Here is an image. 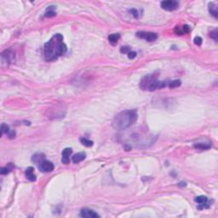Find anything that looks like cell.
<instances>
[{
  "label": "cell",
  "mask_w": 218,
  "mask_h": 218,
  "mask_svg": "<svg viewBox=\"0 0 218 218\" xmlns=\"http://www.w3.org/2000/svg\"><path fill=\"white\" fill-rule=\"evenodd\" d=\"M175 33L178 35H182L190 33V27L187 25H184L182 27H176L175 28Z\"/></svg>",
  "instance_id": "30bf717a"
},
{
  "label": "cell",
  "mask_w": 218,
  "mask_h": 218,
  "mask_svg": "<svg viewBox=\"0 0 218 218\" xmlns=\"http://www.w3.org/2000/svg\"><path fill=\"white\" fill-rule=\"evenodd\" d=\"M8 136H9V138H10V139H13L15 136H16V132L14 131V130H12V131H10L9 133H8Z\"/></svg>",
  "instance_id": "83f0119b"
},
{
  "label": "cell",
  "mask_w": 218,
  "mask_h": 218,
  "mask_svg": "<svg viewBox=\"0 0 218 218\" xmlns=\"http://www.w3.org/2000/svg\"><path fill=\"white\" fill-rule=\"evenodd\" d=\"M26 176L31 182L36 181V176L34 175V169L33 167H28L26 170Z\"/></svg>",
  "instance_id": "8fae6325"
},
{
  "label": "cell",
  "mask_w": 218,
  "mask_h": 218,
  "mask_svg": "<svg viewBox=\"0 0 218 218\" xmlns=\"http://www.w3.org/2000/svg\"><path fill=\"white\" fill-rule=\"evenodd\" d=\"M38 166V169L40 170V171L44 172V173H48V172H51L53 171L54 170V166L52 162L50 161H48V160H45L44 159L42 162L37 164Z\"/></svg>",
  "instance_id": "8992f818"
},
{
  "label": "cell",
  "mask_w": 218,
  "mask_h": 218,
  "mask_svg": "<svg viewBox=\"0 0 218 218\" xmlns=\"http://www.w3.org/2000/svg\"><path fill=\"white\" fill-rule=\"evenodd\" d=\"M194 200H195V202H197L198 204H200V205H201V207H200V208L204 207V204H206L207 202H208L207 197H205V196H199V197H196Z\"/></svg>",
  "instance_id": "2e32d148"
},
{
  "label": "cell",
  "mask_w": 218,
  "mask_h": 218,
  "mask_svg": "<svg viewBox=\"0 0 218 218\" xmlns=\"http://www.w3.org/2000/svg\"><path fill=\"white\" fill-rule=\"evenodd\" d=\"M181 84H182V82H181V80H173V81H171L170 84H169V87L170 88H176V87H179L180 85H181Z\"/></svg>",
  "instance_id": "ffe728a7"
},
{
  "label": "cell",
  "mask_w": 218,
  "mask_h": 218,
  "mask_svg": "<svg viewBox=\"0 0 218 218\" xmlns=\"http://www.w3.org/2000/svg\"><path fill=\"white\" fill-rule=\"evenodd\" d=\"M119 38H120V35L119 33H112V34L109 35L108 41L112 45H115V44H117Z\"/></svg>",
  "instance_id": "4fadbf2b"
},
{
  "label": "cell",
  "mask_w": 218,
  "mask_h": 218,
  "mask_svg": "<svg viewBox=\"0 0 218 218\" xmlns=\"http://www.w3.org/2000/svg\"><path fill=\"white\" fill-rule=\"evenodd\" d=\"M130 13L133 15V16L135 17V18H138L139 17V13H138V10H136V9H132V10H130Z\"/></svg>",
  "instance_id": "484cf974"
},
{
  "label": "cell",
  "mask_w": 218,
  "mask_h": 218,
  "mask_svg": "<svg viewBox=\"0 0 218 218\" xmlns=\"http://www.w3.org/2000/svg\"><path fill=\"white\" fill-rule=\"evenodd\" d=\"M80 142H81V143H82L83 145L85 146H92L93 144H94V142H93L92 141L87 139V138H84V137L80 138Z\"/></svg>",
  "instance_id": "d6986e66"
},
{
  "label": "cell",
  "mask_w": 218,
  "mask_h": 218,
  "mask_svg": "<svg viewBox=\"0 0 218 218\" xmlns=\"http://www.w3.org/2000/svg\"><path fill=\"white\" fill-rule=\"evenodd\" d=\"M86 158V154L84 153H78L73 156V162L74 164H78L79 162L84 160Z\"/></svg>",
  "instance_id": "7c38bea8"
},
{
  "label": "cell",
  "mask_w": 218,
  "mask_h": 218,
  "mask_svg": "<svg viewBox=\"0 0 218 218\" xmlns=\"http://www.w3.org/2000/svg\"><path fill=\"white\" fill-rule=\"evenodd\" d=\"M209 11H210L211 15H212L215 18H217V7L214 5V3H210V4H209Z\"/></svg>",
  "instance_id": "e0dca14e"
},
{
  "label": "cell",
  "mask_w": 218,
  "mask_h": 218,
  "mask_svg": "<svg viewBox=\"0 0 218 218\" xmlns=\"http://www.w3.org/2000/svg\"><path fill=\"white\" fill-rule=\"evenodd\" d=\"M194 147L199 149V150H207V149H210L211 146V143H205V142H199V143H195L194 144Z\"/></svg>",
  "instance_id": "5bb4252c"
},
{
  "label": "cell",
  "mask_w": 218,
  "mask_h": 218,
  "mask_svg": "<svg viewBox=\"0 0 218 218\" xmlns=\"http://www.w3.org/2000/svg\"><path fill=\"white\" fill-rule=\"evenodd\" d=\"M161 7L162 9L167 10V11H173L176 10L179 6V3L177 1L174 0H167V1H163L161 2Z\"/></svg>",
  "instance_id": "277c9868"
},
{
  "label": "cell",
  "mask_w": 218,
  "mask_h": 218,
  "mask_svg": "<svg viewBox=\"0 0 218 218\" xmlns=\"http://www.w3.org/2000/svg\"><path fill=\"white\" fill-rule=\"evenodd\" d=\"M44 159H45V156H44V153H36V154H34L33 156V159H32V160L34 163H36L37 164H38L40 162H42Z\"/></svg>",
  "instance_id": "9a60e30c"
},
{
  "label": "cell",
  "mask_w": 218,
  "mask_h": 218,
  "mask_svg": "<svg viewBox=\"0 0 218 218\" xmlns=\"http://www.w3.org/2000/svg\"><path fill=\"white\" fill-rule=\"evenodd\" d=\"M129 51H131V50H130V48L129 46H124V47H122L120 49V52L123 53V54H128Z\"/></svg>",
  "instance_id": "cb8c5ba5"
},
{
  "label": "cell",
  "mask_w": 218,
  "mask_h": 218,
  "mask_svg": "<svg viewBox=\"0 0 218 218\" xmlns=\"http://www.w3.org/2000/svg\"><path fill=\"white\" fill-rule=\"evenodd\" d=\"M136 52H135V51H129V53H128V57L129 58V59H134L135 57H136Z\"/></svg>",
  "instance_id": "4316f807"
},
{
  "label": "cell",
  "mask_w": 218,
  "mask_h": 218,
  "mask_svg": "<svg viewBox=\"0 0 218 218\" xmlns=\"http://www.w3.org/2000/svg\"><path fill=\"white\" fill-rule=\"evenodd\" d=\"M137 119L136 110H125L118 113L112 121V125L115 129L123 130L130 127Z\"/></svg>",
  "instance_id": "7a4b0ae2"
},
{
  "label": "cell",
  "mask_w": 218,
  "mask_h": 218,
  "mask_svg": "<svg viewBox=\"0 0 218 218\" xmlns=\"http://www.w3.org/2000/svg\"><path fill=\"white\" fill-rule=\"evenodd\" d=\"M210 36L211 37V38H213L215 41H217V29L213 30V31L211 33Z\"/></svg>",
  "instance_id": "603a6c76"
},
{
  "label": "cell",
  "mask_w": 218,
  "mask_h": 218,
  "mask_svg": "<svg viewBox=\"0 0 218 218\" xmlns=\"http://www.w3.org/2000/svg\"><path fill=\"white\" fill-rule=\"evenodd\" d=\"M80 217L84 218L100 217V216L96 212H95L94 211H92L91 209H88V208H84L80 211Z\"/></svg>",
  "instance_id": "ba28073f"
},
{
  "label": "cell",
  "mask_w": 218,
  "mask_h": 218,
  "mask_svg": "<svg viewBox=\"0 0 218 218\" xmlns=\"http://www.w3.org/2000/svg\"><path fill=\"white\" fill-rule=\"evenodd\" d=\"M67 51V45L63 42V37L57 33L44 44V57L48 61H52L63 55Z\"/></svg>",
  "instance_id": "6da1fadb"
},
{
  "label": "cell",
  "mask_w": 218,
  "mask_h": 218,
  "mask_svg": "<svg viewBox=\"0 0 218 218\" xmlns=\"http://www.w3.org/2000/svg\"><path fill=\"white\" fill-rule=\"evenodd\" d=\"M193 41H194V44H195L196 45H199V46H200V45L202 44V41H203V40H202V38H201L200 37H195Z\"/></svg>",
  "instance_id": "d4e9b609"
},
{
  "label": "cell",
  "mask_w": 218,
  "mask_h": 218,
  "mask_svg": "<svg viewBox=\"0 0 218 218\" xmlns=\"http://www.w3.org/2000/svg\"><path fill=\"white\" fill-rule=\"evenodd\" d=\"M72 148H65L63 151H62V159H61V161L64 164H68L69 162H70V156L72 154Z\"/></svg>",
  "instance_id": "9c48e42d"
},
{
  "label": "cell",
  "mask_w": 218,
  "mask_h": 218,
  "mask_svg": "<svg viewBox=\"0 0 218 218\" xmlns=\"http://www.w3.org/2000/svg\"><path fill=\"white\" fill-rule=\"evenodd\" d=\"M13 170V165L11 164V163L9 164V166L7 167H3V168H2L1 169V174L2 175H7V174H9L11 170Z\"/></svg>",
  "instance_id": "ac0fdd59"
},
{
  "label": "cell",
  "mask_w": 218,
  "mask_h": 218,
  "mask_svg": "<svg viewBox=\"0 0 218 218\" xmlns=\"http://www.w3.org/2000/svg\"><path fill=\"white\" fill-rule=\"evenodd\" d=\"M56 15V13L54 12V11H53V10H47V12L45 13V16L46 17H53V16H54Z\"/></svg>",
  "instance_id": "7402d4cb"
},
{
  "label": "cell",
  "mask_w": 218,
  "mask_h": 218,
  "mask_svg": "<svg viewBox=\"0 0 218 218\" xmlns=\"http://www.w3.org/2000/svg\"><path fill=\"white\" fill-rule=\"evenodd\" d=\"M158 78V75H155V74H149V75H146L145 76L142 81H141V84H140V87L142 88V90H147L150 84L154 80Z\"/></svg>",
  "instance_id": "5b68a950"
},
{
  "label": "cell",
  "mask_w": 218,
  "mask_h": 218,
  "mask_svg": "<svg viewBox=\"0 0 218 218\" xmlns=\"http://www.w3.org/2000/svg\"><path fill=\"white\" fill-rule=\"evenodd\" d=\"M10 131V130L9 125H7L6 124H2L1 125V133H2V135L3 134H8Z\"/></svg>",
  "instance_id": "44dd1931"
},
{
  "label": "cell",
  "mask_w": 218,
  "mask_h": 218,
  "mask_svg": "<svg viewBox=\"0 0 218 218\" xmlns=\"http://www.w3.org/2000/svg\"><path fill=\"white\" fill-rule=\"evenodd\" d=\"M179 185H180V186H184V187H185V186H186V183H185V182H184V183H183V182H181Z\"/></svg>",
  "instance_id": "f1b7e54d"
},
{
  "label": "cell",
  "mask_w": 218,
  "mask_h": 218,
  "mask_svg": "<svg viewBox=\"0 0 218 218\" xmlns=\"http://www.w3.org/2000/svg\"><path fill=\"white\" fill-rule=\"evenodd\" d=\"M136 37H140V38L145 39L147 42H153V41H155L158 38V34L157 33H151V32H143V31H141V32L136 33Z\"/></svg>",
  "instance_id": "3957f363"
},
{
  "label": "cell",
  "mask_w": 218,
  "mask_h": 218,
  "mask_svg": "<svg viewBox=\"0 0 218 218\" xmlns=\"http://www.w3.org/2000/svg\"><path fill=\"white\" fill-rule=\"evenodd\" d=\"M2 60H3V63L5 61L7 63V65L9 63H11L14 61L15 60V54L11 50H6L2 53Z\"/></svg>",
  "instance_id": "52a82bcc"
}]
</instances>
